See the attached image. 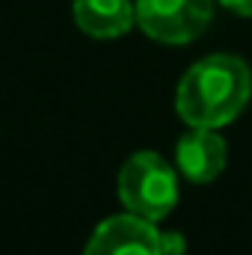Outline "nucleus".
I'll return each mask as SVG.
<instances>
[{"mask_svg":"<svg viewBox=\"0 0 252 255\" xmlns=\"http://www.w3.org/2000/svg\"><path fill=\"white\" fill-rule=\"evenodd\" d=\"M252 98V71L235 54H211L190 65L175 89V113L190 128L235 122Z\"/></svg>","mask_w":252,"mask_h":255,"instance_id":"nucleus-1","label":"nucleus"},{"mask_svg":"<svg viewBox=\"0 0 252 255\" xmlns=\"http://www.w3.org/2000/svg\"><path fill=\"white\" fill-rule=\"evenodd\" d=\"M119 199L125 211L160 223L178 205V172L154 151H136L119 169Z\"/></svg>","mask_w":252,"mask_h":255,"instance_id":"nucleus-2","label":"nucleus"},{"mask_svg":"<svg viewBox=\"0 0 252 255\" xmlns=\"http://www.w3.org/2000/svg\"><path fill=\"white\" fill-rule=\"evenodd\" d=\"M136 27L163 45L199 39L214 21V0H133Z\"/></svg>","mask_w":252,"mask_h":255,"instance_id":"nucleus-3","label":"nucleus"},{"mask_svg":"<svg viewBox=\"0 0 252 255\" xmlns=\"http://www.w3.org/2000/svg\"><path fill=\"white\" fill-rule=\"evenodd\" d=\"M83 255H163L160 229L136 214H116L95 226Z\"/></svg>","mask_w":252,"mask_h":255,"instance_id":"nucleus-4","label":"nucleus"},{"mask_svg":"<svg viewBox=\"0 0 252 255\" xmlns=\"http://www.w3.org/2000/svg\"><path fill=\"white\" fill-rule=\"evenodd\" d=\"M178 172L193 184L214 181L229 163V145L217 128H190L175 145Z\"/></svg>","mask_w":252,"mask_h":255,"instance_id":"nucleus-5","label":"nucleus"},{"mask_svg":"<svg viewBox=\"0 0 252 255\" xmlns=\"http://www.w3.org/2000/svg\"><path fill=\"white\" fill-rule=\"evenodd\" d=\"M71 15L92 39H119L136 24V6L130 0H74Z\"/></svg>","mask_w":252,"mask_h":255,"instance_id":"nucleus-6","label":"nucleus"},{"mask_svg":"<svg viewBox=\"0 0 252 255\" xmlns=\"http://www.w3.org/2000/svg\"><path fill=\"white\" fill-rule=\"evenodd\" d=\"M163 255H184V235L178 232H160Z\"/></svg>","mask_w":252,"mask_h":255,"instance_id":"nucleus-7","label":"nucleus"},{"mask_svg":"<svg viewBox=\"0 0 252 255\" xmlns=\"http://www.w3.org/2000/svg\"><path fill=\"white\" fill-rule=\"evenodd\" d=\"M220 6H226L229 12L241 18H252V0H220Z\"/></svg>","mask_w":252,"mask_h":255,"instance_id":"nucleus-8","label":"nucleus"}]
</instances>
